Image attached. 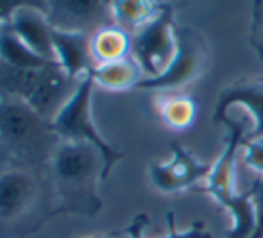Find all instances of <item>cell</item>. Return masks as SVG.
I'll list each match as a JSON object with an SVG mask.
<instances>
[{
  "label": "cell",
  "mask_w": 263,
  "mask_h": 238,
  "mask_svg": "<svg viewBox=\"0 0 263 238\" xmlns=\"http://www.w3.org/2000/svg\"><path fill=\"white\" fill-rule=\"evenodd\" d=\"M55 200L45 174L24 169L0 172V238H22L54 218Z\"/></svg>",
  "instance_id": "3"
},
{
  "label": "cell",
  "mask_w": 263,
  "mask_h": 238,
  "mask_svg": "<svg viewBox=\"0 0 263 238\" xmlns=\"http://www.w3.org/2000/svg\"><path fill=\"white\" fill-rule=\"evenodd\" d=\"M177 52V25L174 7L166 4L154 20L131 34V56L136 59L145 79L159 77Z\"/></svg>",
  "instance_id": "7"
},
{
  "label": "cell",
  "mask_w": 263,
  "mask_h": 238,
  "mask_svg": "<svg viewBox=\"0 0 263 238\" xmlns=\"http://www.w3.org/2000/svg\"><path fill=\"white\" fill-rule=\"evenodd\" d=\"M0 61L14 68H42L54 61L40 58L31 50L11 27L9 18L0 22Z\"/></svg>",
  "instance_id": "17"
},
{
  "label": "cell",
  "mask_w": 263,
  "mask_h": 238,
  "mask_svg": "<svg viewBox=\"0 0 263 238\" xmlns=\"http://www.w3.org/2000/svg\"><path fill=\"white\" fill-rule=\"evenodd\" d=\"M113 24L133 34L140 27L149 24L165 9V2H151V0H115L109 2Z\"/></svg>",
  "instance_id": "15"
},
{
  "label": "cell",
  "mask_w": 263,
  "mask_h": 238,
  "mask_svg": "<svg viewBox=\"0 0 263 238\" xmlns=\"http://www.w3.org/2000/svg\"><path fill=\"white\" fill-rule=\"evenodd\" d=\"M210 65V50L204 36L194 27H177V52L170 66L154 79H143L140 90L170 91L197 81Z\"/></svg>",
  "instance_id": "8"
},
{
  "label": "cell",
  "mask_w": 263,
  "mask_h": 238,
  "mask_svg": "<svg viewBox=\"0 0 263 238\" xmlns=\"http://www.w3.org/2000/svg\"><path fill=\"white\" fill-rule=\"evenodd\" d=\"M93 88L95 81L90 72L79 81L76 94L70 97V100L50 120V124H52V131L61 142L90 143L101 151L102 158H104L102 181H106L111 169L115 167V163L124 158V152L118 151L117 147H113L109 142H106L101 133L97 131V125H95L93 117H91Z\"/></svg>",
  "instance_id": "6"
},
{
  "label": "cell",
  "mask_w": 263,
  "mask_h": 238,
  "mask_svg": "<svg viewBox=\"0 0 263 238\" xmlns=\"http://www.w3.org/2000/svg\"><path fill=\"white\" fill-rule=\"evenodd\" d=\"M166 222H168V235L165 238H211V233L204 228L202 222H195L190 229L186 231H179L176 228V217H174L172 211L166 213ZM149 226V217L145 213H138L131 221V224L127 226L125 233L129 238H145V228Z\"/></svg>",
  "instance_id": "19"
},
{
  "label": "cell",
  "mask_w": 263,
  "mask_h": 238,
  "mask_svg": "<svg viewBox=\"0 0 263 238\" xmlns=\"http://www.w3.org/2000/svg\"><path fill=\"white\" fill-rule=\"evenodd\" d=\"M243 143L246 145H243L242 161L263 177V140H251Z\"/></svg>",
  "instance_id": "20"
},
{
  "label": "cell",
  "mask_w": 263,
  "mask_h": 238,
  "mask_svg": "<svg viewBox=\"0 0 263 238\" xmlns=\"http://www.w3.org/2000/svg\"><path fill=\"white\" fill-rule=\"evenodd\" d=\"M253 203H254V215H256V224L251 238H263V177H258L254 181L253 188Z\"/></svg>",
  "instance_id": "22"
},
{
  "label": "cell",
  "mask_w": 263,
  "mask_h": 238,
  "mask_svg": "<svg viewBox=\"0 0 263 238\" xmlns=\"http://www.w3.org/2000/svg\"><path fill=\"white\" fill-rule=\"evenodd\" d=\"M11 27L20 40L40 58L55 61L52 48V27L47 20V2L24 0L9 16Z\"/></svg>",
  "instance_id": "12"
},
{
  "label": "cell",
  "mask_w": 263,
  "mask_h": 238,
  "mask_svg": "<svg viewBox=\"0 0 263 238\" xmlns=\"http://www.w3.org/2000/svg\"><path fill=\"white\" fill-rule=\"evenodd\" d=\"M158 111L161 120L176 131L190 127L197 117V106H195L194 99L183 94L165 95L158 102Z\"/></svg>",
  "instance_id": "18"
},
{
  "label": "cell",
  "mask_w": 263,
  "mask_h": 238,
  "mask_svg": "<svg viewBox=\"0 0 263 238\" xmlns=\"http://www.w3.org/2000/svg\"><path fill=\"white\" fill-rule=\"evenodd\" d=\"M222 124L228 127L229 135L226 140L224 152L213 163L211 172L206 179L204 192L210 193L224 210L229 211L233 221V228L229 238H249L254 231L256 215L251 190L247 193H238L235 188V169L238 149L246 142L247 124L242 118L228 117Z\"/></svg>",
  "instance_id": "4"
},
{
  "label": "cell",
  "mask_w": 263,
  "mask_h": 238,
  "mask_svg": "<svg viewBox=\"0 0 263 238\" xmlns=\"http://www.w3.org/2000/svg\"><path fill=\"white\" fill-rule=\"evenodd\" d=\"M90 47L95 65H107L131 56V34L117 25H107L91 36Z\"/></svg>",
  "instance_id": "16"
},
{
  "label": "cell",
  "mask_w": 263,
  "mask_h": 238,
  "mask_svg": "<svg viewBox=\"0 0 263 238\" xmlns=\"http://www.w3.org/2000/svg\"><path fill=\"white\" fill-rule=\"evenodd\" d=\"M47 20L50 27L66 32L93 36L99 29L113 24L109 2L97 0H55L47 2Z\"/></svg>",
  "instance_id": "9"
},
{
  "label": "cell",
  "mask_w": 263,
  "mask_h": 238,
  "mask_svg": "<svg viewBox=\"0 0 263 238\" xmlns=\"http://www.w3.org/2000/svg\"><path fill=\"white\" fill-rule=\"evenodd\" d=\"M79 81L55 61L42 68H14L0 61V97L25 100L47 120H52L76 94Z\"/></svg>",
  "instance_id": "5"
},
{
  "label": "cell",
  "mask_w": 263,
  "mask_h": 238,
  "mask_svg": "<svg viewBox=\"0 0 263 238\" xmlns=\"http://www.w3.org/2000/svg\"><path fill=\"white\" fill-rule=\"evenodd\" d=\"M24 0H0V22L7 20L16 7H20Z\"/></svg>",
  "instance_id": "23"
},
{
  "label": "cell",
  "mask_w": 263,
  "mask_h": 238,
  "mask_svg": "<svg viewBox=\"0 0 263 238\" xmlns=\"http://www.w3.org/2000/svg\"><path fill=\"white\" fill-rule=\"evenodd\" d=\"M91 36L83 32H66L52 29L54 59L70 77L83 79L97 68L91 58Z\"/></svg>",
  "instance_id": "13"
},
{
  "label": "cell",
  "mask_w": 263,
  "mask_h": 238,
  "mask_svg": "<svg viewBox=\"0 0 263 238\" xmlns=\"http://www.w3.org/2000/svg\"><path fill=\"white\" fill-rule=\"evenodd\" d=\"M172 158L166 163H154L151 167V181L163 193H183L194 190L199 183L208 179L211 167L202 163L179 143H172Z\"/></svg>",
  "instance_id": "10"
},
{
  "label": "cell",
  "mask_w": 263,
  "mask_h": 238,
  "mask_svg": "<svg viewBox=\"0 0 263 238\" xmlns=\"http://www.w3.org/2000/svg\"><path fill=\"white\" fill-rule=\"evenodd\" d=\"M91 76L97 86L109 91H125L131 88H138V84L145 79V74L133 56L97 66Z\"/></svg>",
  "instance_id": "14"
},
{
  "label": "cell",
  "mask_w": 263,
  "mask_h": 238,
  "mask_svg": "<svg viewBox=\"0 0 263 238\" xmlns=\"http://www.w3.org/2000/svg\"><path fill=\"white\" fill-rule=\"evenodd\" d=\"M251 45L263 63V2H254L253 24H251Z\"/></svg>",
  "instance_id": "21"
},
{
  "label": "cell",
  "mask_w": 263,
  "mask_h": 238,
  "mask_svg": "<svg viewBox=\"0 0 263 238\" xmlns=\"http://www.w3.org/2000/svg\"><path fill=\"white\" fill-rule=\"evenodd\" d=\"M61 140L52 124L25 100L0 97V158L13 169L45 174Z\"/></svg>",
  "instance_id": "2"
},
{
  "label": "cell",
  "mask_w": 263,
  "mask_h": 238,
  "mask_svg": "<svg viewBox=\"0 0 263 238\" xmlns=\"http://www.w3.org/2000/svg\"><path fill=\"white\" fill-rule=\"evenodd\" d=\"M76 238H127L125 231H111L104 233V235H91V236H76Z\"/></svg>",
  "instance_id": "24"
},
{
  "label": "cell",
  "mask_w": 263,
  "mask_h": 238,
  "mask_svg": "<svg viewBox=\"0 0 263 238\" xmlns=\"http://www.w3.org/2000/svg\"><path fill=\"white\" fill-rule=\"evenodd\" d=\"M104 158L90 143L61 142L54 151L45 176L55 200L54 217L83 215L95 217L102 210L99 179L102 181Z\"/></svg>",
  "instance_id": "1"
},
{
  "label": "cell",
  "mask_w": 263,
  "mask_h": 238,
  "mask_svg": "<svg viewBox=\"0 0 263 238\" xmlns=\"http://www.w3.org/2000/svg\"><path fill=\"white\" fill-rule=\"evenodd\" d=\"M236 106H242L251 118V129L246 135V142L263 140V76L242 77L228 84L215 104V124H222L229 109Z\"/></svg>",
  "instance_id": "11"
}]
</instances>
